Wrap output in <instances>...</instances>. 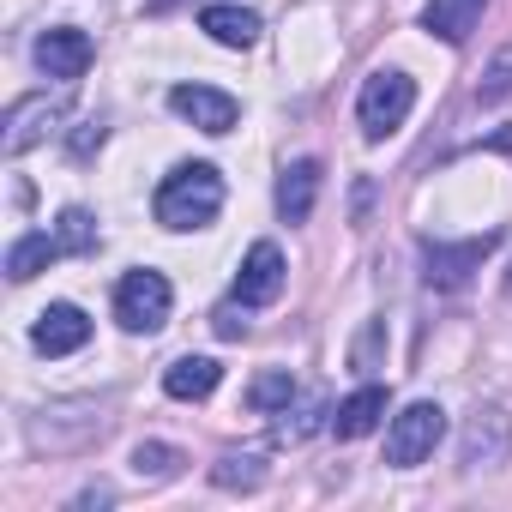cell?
Wrapping results in <instances>:
<instances>
[{
  "instance_id": "1",
  "label": "cell",
  "mask_w": 512,
  "mask_h": 512,
  "mask_svg": "<svg viewBox=\"0 0 512 512\" xmlns=\"http://www.w3.org/2000/svg\"><path fill=\"white\" fill-rule=\"evenodd\" d=\"M151 211L163 229H205L223 211V175L211 163H181L175 175H163Z\"/></svg>"
},
{
  "instance_id": "2",
  "label": "cell",
  "mask_w": 512,
  "mask_h": 512,
  "mask_svg": "<svg viewBox=\"0 0 512 512\" xmlns=\"http://www.w3.org/2000/svg\"><path fill=\"white\" fill-rule=\"evenodd\" d=\"M410 109H416V79H404V73H368V85H362V97H356V121H362V133L368 139H386V133H398L404 121H410Z\"/></svg>"
},
{
  "instance_id": "3",
  "label": "cell",
  "mask_w": 512,
  "mask_h": 512,
  "mask_svg": "<svg viewBox=\"0 0 512 512\" xmlns=\"http://www.w3.org/2000/svg\"><path fill=\"white\" fill-rule=\"evenodd\" d=\"M169 308H175V290H169L163 272H127V278L115 284V320H121L127 332H145V338L163 332Z\"/></svg>"
},
{
  "instance_id": "4",
  "label": "cell",
  "mask_w": 512,
  "mask_h": 512,
  "mask_svg": "<svg viewBox=\"0 0 512 512\" xmlns=\"http://www.w3.org/2000/svg\"><path fill=\"white\" fill-rule=\"evenodd\" d=\"M440 434H446V410H440V404H410V410H398V416H392V434H386V464H398V470L422 464V458L440 446Z\"/></svg>"
},
{
  "instance_id": "5",
  "label": "cell",
  "mask_w": 512,
  "mask_h": 512,
  "mask_svg": "<svg viewBox=\"0 0 512 512\" xmlns=\"http://www.w3.org/2000/svg\"><path fill=\"white\" fill-rule=\"evenodd\" d=\"M61 121H67V91H37V97H19L13 109H7V157H25L31 145H43L49 133H61Z\"/></svg>"
},
{
  "instance_id": "6",
  "label": "cell",
  "mask_w": 512,
  "mask_h": 512,
  "mask_svg": "<svg viewBox=\"0 0 512 512\" xmlns=\"http://www.w3.org/2000/svg\"><path fill=\"white\" fill-rule=\"evenodd\" d=\"M506 458H512V422H506V410L482 404L458 434V464L464 470H500Z\"/></svg>"
},
{
  "instance_id": "7",
  "label": "cell",
  "mask_w": 512,
  "mask_h": 512,
  "mask_svg": "<svg viewBox=\"0 0 512 512\" xmlns=\"http://www.w3.org/2000/svg\"><path fill=\"white\" fill-rule=\"evenodd\" d=\"M494 241H500V229H488V235H470V241H428L422 247V260H428V284L434 290H464L470 284V272H482V260L494 253Z\"/></svg>"
},
{
  "instance_id": "8",
  "label": "cell",
  "mask_w": 512,
  "mask_h": 512,
  "mask_svg": "<svg viewBox=\"0 0 512 512\" xmlns=\"http://www.w3.org/2000/svg\"><path fill=\"white\" fill-rule=\"evenodd\" d=\"M278 296H284V253H278V241H253L241 272H235V302L241 308H272Z\"/></svg>"
},
{
  "instance_id": "9",
  "label": "cell",
  "mask_w": 512,
  "mask_h": 512,
  "mask_svg": "<svg viewBox=\"0 0 512 512\" xmlns=\"http://www.w3.org/2000/svg\"><path fill=\"white\" fill-rule=\"evenodd\" d=\"M91 61H97V49H91V37H85V31H73V25H55V31H43V37H37V67H43L49 79H61V85L85 79V73H91Z\"/></svg>"
},
{
  "instance_id": "10",
  "label": "cell",
  "mask_w": 512,
  "mask_h": 512,
  "mask_svg": "<svg viewBox=\"0 0 512 512\" xmlns=\"http://www.w3.org/2000/svg\"><path fill=\"white\" fill-rule=\"evenodd\" d=\"M169 109L181 115V121H193L199 133H229L235 127V97L229 91H217V85H175L169 91Z\"/></svg>"
},
{
  "instance_id": "11",
  "label": "cell",
  "mask_w": 512,
  "mask_h": 512,
  "mask_svg": "<svg viewBox=\"0 0 512 512\" xmlns=\"http://www.w3.org/2000/svg\"><path fill=\"white\" fill-rule=\"evenodd\" d=\"M31 344H37L43 356H73V350H85V344H91V320H85V308H73V302L43 308L37 326H31Z\"/></svg>"
},
{
  "instance_id": "12",
  "label": "cell",
  "mask_w": 512,
  "mask_h": 512,
  "mask_svg": "<svg viewBox=\"0 0 512 512\" xmlns=\"http://www.w3.org/2000/svg\"><path fill=\"white\" fill-rule=\"evenodd\" d=\"M314 199H320V163L302 157V163H290L278 175V211H284V223H308L314 217Z\"/></svg>"
},
{
  "instance_id": "13",
  "label": "cell",
  "mask_w": 512,
  "mask_h": 512,
  "mask_svg": "<svg viewBox=\"0 0 512 512\" xmlns=\"http://www.w3.org/2000/svg\"><path fill=\"white\" fill-rule=\"evenodd\" d=\"M217 380H223V368H217L211 356H181V362H169V368H163V392H169V398H181V404L211 398V392H217Z\"/></svg>"
},
{
  "instance_id": "14",
  "label": "cell",
  "mask_w": 512,
  "mask_h": 512,
  "mask_svg": "<svg viewBox=\"0 0 512 512\" xmlns=\"http://www.w3.org/2000/svg\"><path fill=\"white\" fill-rule=\"evenodd\" d=\"M380 416H386V386H362V392H350V398L332 410V434H338V440H362V434L380 428Z\"/></svg>"
},
{
  "instance_id": "15",
  "label": "cell",
  "mask_w": 512,
  "mask_h": 512,
  "mask_svg": "<svg viewBox=\"0 0 512 512\" xmlns=\"http://www.w3.org/2000/svg\"><path fill=\"white\" fill-rule=\"evenodd\" d=\"M482 7H488V0H428V7H422V25H428L440 43H464V37L476 31Z\"/></svg>"
},
{
  "instance_id": "16",
  "label": "cell",
  "mask_w": 512,
  "mask_h": 512,
  "mask_svg": "<svg viewBox=\"0 0 512 512\" xmlns=\"http://www.w3.org/2000/svg\"><path fill=\"white\" fill-rule=\"evenodd\" d=\"M199 31H211L223 49H247L253 37H260V13H247V7H205Z\"/></svg>"
},
{
  "instance_id": "17",
  "label": "cell",
  "mask_w": 512,
  "mask_h": 512,
  "mask_svg": "<svg viewBox=\"0 0 512 512\" xmlns=\"http://www.w3.org/2000/svg\"><path fill=\"white\" fill-rule=\"evenodd\" d=\"M49 260H61V241H55V235H43V229H37V235H19V241L7 247V278H13V284H31Z\"/></svg>"
},
{
  "instance_id": "18",
  "label": "cell",
  "mask_w": 512,
  "mask_h": 512,
  "mask_svg": "<svg viewBox=\"0 0 512 512\" xmlns=\"http://www.w3.org/2000/svg\"><path fill=\"white\" fill-rule=\"evenodd\" d=\"M55 241H61V253H97V223H91V211L67 205L61 223H55Z\"/></svg>"
},
{
  "instance_id": "19",
  "label": "cell",
  "mask_w": 512,
  "mask_h": 512,
  "mask_svg": "<svg viewBox=\"0 0 512 512\" xmlns=\"http://www.w3.org/2000/svg\"><path fill=\"white\" fill-rule=\"evenodd\" d=\"M181 464H187V458H181L175 446H163V440H145V446H133V470H139V476H151V482H169Z\"/></svg>"
},
{
  "instance_id": "20",
  "label": "cell",
  "mask_w": 512,
  "mask_h": 512,
  "mask_svg": "<svg viewBox=\"0 0 512 512\" xmlns=\"http://www.w3.org/2000/svg\"><path fill=\"white\" fill-rule=\"evenodd\" d=\"M290 398H296V380H290V368H272V374H260V380H253V392H247V404H253V410H290Z\"/></svg>"
},
{
  "instance_id": "21",
  "label": "cell",
  "mask_w": 512,
  "mask_h": 512,
  "mask_svg": "<svg viewBox=\"0 0 512 512\" xmlns=\"http://www.w3.org/2000/svg\"><path fill=\"white\" fill-rule=\"evenodd\" d=\"M211 482H217V488H260V482H266V464L253 458V452H247V458L229 452V458L211 464Z\"/></svg>"
},
{
  "instance_id": "22",
  "label": "cell",
  "mask_w": 512,
  "mask_h": 512,
  "mask_svg": "<svg viewBox=\"0 0 512 512\" xmlns=\"http://www.w3.org/2000/svg\"><path fill=\"white\" fill-rule=\"evenodd\" d=\"M506 85H512V55H500V61H494V73H488V85H482V97L494 103V97H506Z\"/></svg>"
},
{
  "instance_id": "23",
  "label": "cell",
  "mask_w": 512,
  "mask_h": 512,
  "mask_svg": "<svg viewBox=\"0 0 512 512\" xmlns=\"http://www.w3.org/2000/svg\"><path fill=\"white\" fill-rule=\"evenodd\" d=\"M235 308H241V302H235ZM235 308H223V314L211 320V326H217V338H241V332H247V320H235Z\"/></svg>"
},
{
  "instance_id": "24",
  "label": "cell",
  "mask_w": 512,
  "mask_h": 512,
  "mask_svg": "<svg viewBox=\"0 0 512 512\" xmlns=\"http://www.w3.org/2000/svg\"><path fill=\"white\" fill-rule=\"evenodd\" d=\"M109 500H115V494H109V488H103V482H97V488H85V494H79V500H73V506H109Z\"/></svg>"
},
{
  "instance_id": "25",
  "label": "cell",
  "mask_w": 512,
  "mask_h": 512,
  "mask_svg": "<svg viewBox=\"0 0 512 512\" xmlns=\"http://www.w3.org/2000/svg\"><path fill=\"white\" fill-rule=\"evenodd\" d=\"M506 296H512V272H506Z\"/></svg>"
}]
</instances>
